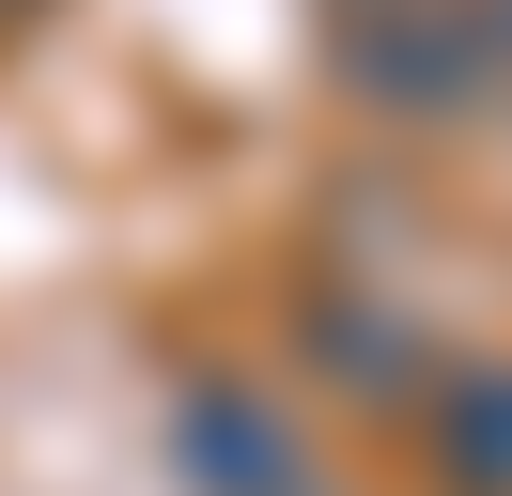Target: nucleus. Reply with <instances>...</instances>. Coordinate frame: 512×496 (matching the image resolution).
<instances>
[{
  "label": "nucleus",
  "instance_id": "nucleus-1",
  "mask_svg": "<svg viewBox=\"0 0 512 496\" xmlns=\"http://www.w3.org/2000/svg\"><path fill=\"white\" fill-rule=\"evenodd\" d=\"M342 78L388 109H450V93L497 78V16L481 0H357L342 16Z\"/></svg>",
  "mask_w": 512,
  "mask_h": 496
},
{
  "label": "nucleus",
  "instance_id": "nucleus-2",
  "mask_svg": "<svg viewBox=\"0 0 512 496\" xmlns=\"http://www.w3.org/2000/svg\"><path fill=\"white\" fill-rule=\"evenodd\" d=\"M171 450H187V481H218V496H295V434L264 419L249 388H187Z\"/></svg>",
  "mask_w": 512,
  "mask_h": 496
},
{
  "label": "nucleus",
  "instance_id": "nucleus-3",
  "mask_svg": "<svg viewBox=\"0 0 512 496\" xmlns=\"http://www.w3.org/2000/svg\"><path fill=\"white\" fill-rule=\"evenodd\" d=\"M435 465L466 496H512V372H466L450 388V419H435Z\"/></svg>",
  "mask_w": 512,
  "mask_h": 496
}]
</instances>
